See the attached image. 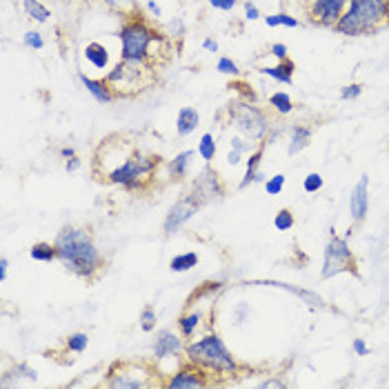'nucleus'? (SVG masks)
Masks as SVG:
<instances>
[{
	"label": "nucleus",
	"mask_w": 389,
	"mask_h": 389,
	"mask_svg": "<svg viewBox=\"0 0 389 389\" xmlns=\"http://www.w3.org/2000/svg\"><path fill=\"white\" fill-rule=\"evenodd\" d=\"M352 347L356 356H369V345L365 342V338H354Z\"/></svg>",
	"instance_id": "46"
},
{
	"label": "nucleus",
	"mask_w": 389,
	"mask_h": 389,
	"mask_svg": "<svg viewBox=\"0 0 389 389\" xmlns=\"http://www.w3.org/2000/svg\"><path fill=\"white\" fill-rule=\"evenodd\" d=\"M152 71H154L152 65H132V63L118 61L107 71L105 80L111 85L116 96H134L154 82V78H147Z\"/></svg>",
	"instance_id": "7"
},
{
	"label": "nucleus",
	"mask_w": 389,
	"mask_h": 389,
	"mask_svg": "<svg viewBox=\"0 0 389 389\" xmlns=\"http://www.w3.org/2000/svg\"><path fill=\"white\" fill-rule=\"evenodd\" d=\"M229 147H232V149H236V152H240L242 156H249L258 145H256V142H252V140H247V138H245V136H232V138H229Z\"/></svg>",
	"instance_id": "35"
},
{
	"label": "nucleus",
	"mask_w": 389,
	"mask_h": 389,
	"mask_svg": "<svg viewBox=\"0 0 389 389\" xmlns=\"http://www.w3.org/2000/svg\"><path fill=\"white\" fill-rule=\"evenodd\" d=\"M207 3H209V7L218 9V11H232V9H236L238 0H207Z\"/></svg>",
	"instance_id": "45"
},
{
	"label": "nucleus",
	"mask_w": 389,
	"mask_h": 389,
	"mask_svg": "<svg viewBox=\"0 0 389 389\" xmlns=\"http://www.w3.org/2000/svg\"><path fill=\"white\" fill-rule=\"evenodd\" d=\"M216 71H218V74H225V76H232V78L240 76V67L232 58H227V56H221L218 58V63H216Z\"/></svg>",
	"instance_id": "34"
},
{
	"label": "nucleus",
	"mask_w": 389,
	"mask_h": 389,
	"mask_svg": "<svg viewBox=\"0 0 389 389\" xmlns=\"http://www.w3.org/2000/svg\"><path fill=\"white\" fill-rule=\"evenodd\" d=\"M147 11L152 13L154 18H163V9L156 5V0H147Z\"/></svg>",
	"instance_id": "50"
},
{
	"label": "nucleus",
	"mask_w": 389,
	"mask_h": 389,
	"mask_svg": "<svg viewBox=\"0 0 389 389\" xmlns=\"http://www.w3.org/2000/svg\"><path fill=\"white\" fill-rule=\"evenodd\" d=\"M103 3H105L109 9L118 11V13H123V18H127V16H134V13H138V11H140V9H138V3H136V0H103Z\"/></svg>",
	"instance_id": "31"
},
{
	"label": "nucleus",
	"mask_w": 389,
	"mask_h": 389,
	"mask_svg": "<svg viewBox=\"0 0 389 389\" xmlns=\"http://www.w3.org/2000/svg\"><path fill=\"white\" fill-rule=\"evenodd\" d=\"M185 34H187V27H185V20H183L180 16L171 18V20L167 23V36H169V38H183Z\"/></svg>",
	"instance_id": "39"
},
{
	"label": "nucleus",
	"mask_w": 389,
	"mask_h": 389,
	"mask_svg": "<svg viewBox=\"0 0 389 389\" xmlns=\"http://www.w3.org/2000/svg\"><path fill=\"white\" fill-rule=\"evenodd\" d=\"M285 187V174H276L265 180V194L267 196H278Z\"/></svg>",
	"instance_id": "38"
},
{
	"label": "nucleus",
	"mask_w": 389,
	"mask_h": 389,
	"mask_svg": "<svg viewBox=\"0 0 389 389\" xmlns=\"http://www.w3.org/2000/svg\"><path fill=\"white\" fill-rule=\"evenodd\" d=\"M269 54L276 61H287V58H290V49H287L285 42H273V45L269 47Z\"/></svg>",
	"instance_id": "42"
},
{
	"label": "nucleus",
	"mask_w": 389,
	"mask_h": 389,
	"mask_svg": "<svg viewBox=\"0 0 389 389\" xmlns=\"http://www.w3.org/2000/svg\"><path fill=\"white\" fill-rule=\"evenodd\" d=\"M30 256L34 258L36 263H54V261H58L54 242H34L32 249H30Z\"/></svg>",
	"instance_id": "26"
},
{
	"label": "nucleus",
	"mask_w": 389,
	"mask_h": 389,
	"mask_svg": "<svg viewBox=\"0 0 389 389\" xmlns=\"http://www.w3.org/2000/svg\"><path fill=\"white\" fill-rule=\"evenodd\" d=\"M261 387H287V383H283V381H263Z\"/></svg>",
	"instance_id": "55"
},
{
	"label": "nucleus",
	"mask_w": 389,
	"mask_h": 389,
	"mask_svg": "<svg viewBox=\"0 0 389 389\" xmlns=\"http://www.w3.org/2000/svg\"><path fill=\"white\" fill-rule=\"evenodd\" d=\"M87 345H89V334H87V331H74V334H69L65 338V347L69 352H74V354H82L85 350H87Z\"/></svg>",
	"instance_id": "29"
},
{
	"label": "nucleus",
	"mask_w": 389,
	"mask_h": 389,
	"mask_svg": "<svg viewBox=\"0 0 389 389\" xmlns=\"http://www.w3.org/2000/svg\"><path fill=\"white\" fill-rule=\"evenodd\" d=\"M227 125L256 145H261L271 129V121L265 109L256 107V103H247V100H236V103L227 105Z\"/></svg>",
	"instance_id": "5"
},
{
	"label": "nucleus",
	"mask_w": 389,
	"mask_h": 389,
	"mask_svg": "<svg viewBox=\"0 0 389 389\" xmlns=\"http://www.w3.org/2000/svg\"><path fill=\"white\" fill-rule=\"evenodd\" d=\"M294 71H296V65L294 61H278V65H273V67H261V74L271 78V80H276L280 85H292L294 82Z\"/></svg>",
	"instance_id": "22"
},
{
	"label": "nucleus",
	"mask_w": 389,
	"mask_h": 389,
	"mask_svg": "<svg viewBox=\"0 0 389 389\" xmlns=\"http://www.w3.org/2000/svg\"><path fill=\"white\" fill-rule=\"evenodd\" d=\"M267 103H269V107L276 111V113H280V116H290V113L294 111V100H292V96L287 94V92H276V94H271L269 98H267Z\"/></svg>",
	"instance_id": "25"
},
{
	"label": "nucleus",
	"mask_w": 389,
	"mask_h": 389,
	"mask_svg": "<svg viewBox=\"0 0 389 389\" xmlns=\"http://www.w3.org/2000/svg\"><path fill=\"white\" fill-rule=\"evenodd\" d=\"M225 161H227V165L236 167V165H240V163H242V154H240V152H236V149H232V147H229V152H227V156H225Z\"/></svg>",
	"instance_id": "48"
},
{
	"label": "nucleus",
	"mask_w": 389,
	"mask_h": 389,
	"mask_svg": "<svg viewBox=\"0 0 389 389\" xmlns=\"http://www.w3.org/2000/svg\"><path fill=\"white\" fill-rule=\"evenodd\" d=\"M156 325H158V316H156L154 307L147 305L145 309L140 311V329L145 331V334H152V331L156 329Z\"/></svg>",
	"instance_id": "33"
},
{
	"label": "nucleus",
	"mask_w": 389,
	"mask_h": 389,
	"mask_svg": "<svg viewBox=\"0 0 389 389\" xmlns=\"http://www.w3.org/2000/svg\"><path fill=\"white\" fill-rule=\"evenodd\" d=\"M192 194L203 203V207L209 203H221L225 198V185L218 176V171L211 167V163H205L203 171L194 178Z\"/></svg>",
	"instance_id": "10"
},
{
	"label": "nucleus",
	"mask_w": 389,
	"mask_h": 389,
	"mask_svg": "<svg viewBox=\"0 0 389 389\" xmlns=\"http://www.w3.org/2000/svg\"><path fill=\"white\" fill-rule=\"evenodd\" d=\"M185 358L190 360V363L198 365L200 369H205L209 376L214 373V376L232 378L240 371V363L236 360V356L229 352L225 340L216 334V331H209V334L187 342Z\"/></svg>",
	"instance_id": "3"
},
{
	"label": "nucleus",
	"mask_w": 389,
	"mask_h": 389,
	"mask_svg": "<svg viewBox=\"0 0 389 389\" xmlns=\"http://www.w3.org/2000/svg\"><path fill=\"white\" fill-rule=\"evenodd\" d=\"M245 285H249V287H256V285H263V287H280V290H287V292H292L294 296L302 298L309 307H325V300H323L319 294L307 292V290H298V287H294V285H290V283H278V280H249V283H245Z\"/></svg>",
	"instance_id": "17"
},
{
	"label": "nucleus",
	"mask_w": 389,
	"mask_h": 389,
	"mask_svg": "<svg viewBox=\"0 0 389 389\" xmlns=\"http://www.w3.org/2000/svg\"><path fill=\"white\" fill-rule=\"evenodd\" d=\"M13 371L18 373V376H23V378H27V381H36L38 378V373H36V369H32L27 363H18L16 367H13Z\"/></svg>",
	"instance_id": "44"
},
{
	"label": "nucleus",
	"mask_w": 389,
	"mask_h": 389,
	"mask_svg": "<svg viewBox=\"0 0 389 389\" xmlns=\"http://www.w3.org/2000/svg\"><path fill=\"white\" fill-rule=\"evenodd\" d=\"M121 61L132 63V65H152L156 61L154 47H163L167 42V36H163L156 30L154 25L147 23V18H142V13H134L127 16L121 32Z\"/></svg>",
	"instance_id": "2"
},
{
	"label": "nucleus",
	"mask_w": 389,
	"mask_h": 389,
	"mask_svg": "<svg viewBox=\"0 0 389 389\" xmlns=\"http://www.w3.org/2000/svg\"><path fill=\"white\" fill-rule=\"evenodd\" d=\"M232 89H238L240 92V100H247V103H256V92L249 87V82H242V80H234L229 85Z\"/></svg>",
	"instance_id": "40"
},
{
	"label": "nucleus",
	"mask_w": 389,
	"mask_h": 389,
	"mask_svg": "<svg viewBox=\"0 0 389 389\" xmlns=\"http://www.w3.org/2000/svg\"><path fill=\"white\" fill-rule=\"evenodd\" d=\"M350 214L354 225L363 223L369 214V176L363 174L358 178V183L354 185L352 196H350Z\"/></svg>",
	"instance_id": "14"
},
{
	"label": "nucleus",
	"mask_w": 389,
	"mask_h": 389,
	"mask_svg": "<svg viewBox=\"0 0 389 389\" xmlns=\"http://www.w3.org/2000/svg\"><path fill=\"white\" fill-rule=\"evenodd\" d=\"M58 156L63 158V161H69V158H74V156H78V154H76V149H74V147L65 145V147H61V149H58Z\"/></svg>",
	"instance_id": "52"
},
{
	"label": "nucleus",
	"mask_w": 389,
	"mask_h": 389,
	"mask_svg": "<svg viewBox=\"0 0 389 389\" xmlns=\"http://www.w3.org/2000/svg\"><path fill=\"white\" fill-rule=\"evenodd\" d=\"M198 156L203 158V163H211L214 158H216V152H218V145H216V138H214V134L211 132H207V134H203L200 136V140H198Z\"/></svg>",
	"instance_id": "28"
},
{
	"label": "nucleus",
	"mask_w": 389,
	"mask_h": 389,
	"mask_svg": "<svg viewBox=\"0 0 389 389\" xmlns=\"http://www.w3.org/2000/svg\"><path fill=\"white\" fill-rule=\"evenodd\" d=\"M363 96V85L360 82H352V85H345V87L340 89V98L342 100H356Z\"/></svg>",
	"instance_id": "41"
},
{
	"label": "nucleus",
	"mask_w": 389,
	"mask_h": 389,
	"mask_svg": "<svg viewBox=\"0 0 389 389\" xmlns=\"http://www.w3.org/2000/svg\"><path fill=\"white\" fill-rule=\"evenodd\" d=\"M200 321H203V314H200L198 309H187L178 316V331H180V336L183 338H194L196 336V331L200 327Z\"/></svg>",
	"instance_id": "23"
},
{
	"label": "nucleus",
	"mask_w": 389,
	"mask_h": 389,
	"mask_svg": "<svg viewBox=\"0 0 389 389\" xmlns=\"http://www.w3.org/2000/svg\"><path fill=\"white\" fill-rule=\"evenodd\" d=\"M389 27V0H350L334 30L340 36H369Z\"/></svg>",
	"instance_id": "4"
},
{
	"label": "nucleus",
	"mask_w": 389,
	"mask_h": 389,
	"mask_svg": "<svg viewBox=\"0 0 389 389\" xmlns=\"http://www.w3.org/2000/svg\"><path fill=\"white\" fill-rule=\"evenodd\" d=\"M347 271L358 276V263L356 256L350 247V242L345 236H338L336 229H329V240L325 245V256H323V269H321V278L329 280L338 276V273Z\"/></svg>",
	"instance_id": "6"
},
{
	"label": "nucleus",
	"mask_w": 389,
	"mask_h": 389,
	"mask_svg": "<svg viewBox=\"0 0 389 389\" xmlns=\"http://www.w3.org/2000/svg\"><path fill=\"white\" fill-rule=\"evenodd\" d=\"M347 3L350 0H311L307 5V18L319 27H336Z\"/></svg>",
	"instance_id": "12"
},
{
	"label": "nucleus",
	"mask_w": 389,
	"mask_h": 389,
	"mask_svg": "<svg viewBox=\"0 0 389 389\" xmlns=\"http://www.w3.org/2000/svg\"><path fill=\"white\" fill-rule=\"evenodd\" d=\"M296 225V218H294V214L292 209H278L276 216H273V227L278 229V232H290V229Z\"/></svg>",
	"instance_id": "32"
},
{
	"label": "nucleus",
	"mask_w": 389,
	"mask_h": 389,
	"mask_svg": "<svg viewBox=\"0 0 389 389\" xmlns=\"http://www.w3.org/2000/svg\"><path fill=\"white\" fill-rule=\"evenodd\" d=\"M280 134H283V129H280V127H271V129H269V134H267V138L263 140V142H265V147H267V145H276V140L280 138Z\"/></svg>",
	"instance_id": "49"
},
{
	"label": "nucleus",
	"mask_w": 389,
	"mask_h": 389,
	"mask_svg": "<svg viewBox=\"0 0 389 389\" xmlns=\"http://www.w3.org/2000/svg\"><path fill=\"white\" fill-rule=\"evenodd\" d=\"M242 9H245V18H247L249 23H254V20H258L261 18V9H258L252 0H245L242 3Z\"/></svg>",
	"instance_id": "43"
},
{
	"label": "nucleus",
	"mask_w": 389,
	"mask_h": 389,
	"mask_svg": "<svg viewBox=\"0 0 389 389\" xmlns=\"http://www.w3.org/2000/svg\"><path fill=\"white\" fill-rule=\"evenodd\" d=\"M58 263L74 276L92 283L105 267V258L96 247L89 229L67 225L54 238Z\"/></svg>",
	"instance_id": "1"
},
{
	"label": "nucleus",
	"mask_w": 389,
	"mask_h": 389,
	"mask_svg": "<svg viewBox=\"0 0 389 389\" xmlns=\"http://www.w3.org/2000/svg\"><path fill=\"white\" fill-rule=\"evenodd\" d=\"M323 176L319 174V171H311V174H307L305 178H302V190H305V194H316L323 190Z\"/></svg>",
	"instance_id": "36"
},
{
	"label": "nucleus",
	"mask_w": 389,
	"mask_h": 389,
	"mask_svg": "<svg viewBox=\"0 0 389 389\" xmlns=\"http://www.w3.org/2000/svg\"><path fill=\"white\" fill-rule=\"evenodd\" d=\"M25 13L36 23H47L51 18V11L40 3V0H23Z\"/></svg>",
	"instance_id": "27"
},
{
	"label": "nucleus",
	"mask_w": 389,
	"mask_h": 389,
	"mask_svg": "<svg viewBox=\"0 0 389 389\" xmlns=\"http://www.w3.org/2000/svg\"><path fill=\"white\" fill-rule=\"evenodd\" d=\"M265 25L267 27H290V30H296V27L300 25V20L294 18L292 13L278 11V13H269V16H265Z\"/></svg>",
	"instance_id": "30"
},
{
	"label": "nucleus",
	"mask_w": 389,
	"mask_h": 389,
	"mask_svg": "<svg viewBox=\"0 0 389 389\" xmlns=\"http://www.w3.org/2000/svg\"><path fill=\"white\" fill-rule=\"evenodd\" d=\"M82 56H85V61H87L92 67H96L100 71H107L109 65H111L109 49L103 45V42H89V45L82 49Z\"/></svg>",
	"instance_id": "21"
},
{
	"label": "nucleus",
	"mask_w": 389,
	"mask_h": 389,
	"mask_svg": "<svg viewBox=\"0 0 389 389\" xmlns=\"http://www.w3.org/2000/svg\"><path fill=\"white\" fill-rule=\"evenodd\" d=\"M78 80L82 82V87L92 94V98L100 105H109L113 98H116V92L111 89V85L105 78H89L87 74L78 71Z\"/></svg>",
	"instance_id": "16"
},
{
	"label": "nucleus",
	"mask_w": 389,
	"mask_h": 389,
	"mask_svg": "<svg viewBox=\"0 0 389 389\" xmlns=\"http://www.w3.org/2000/svg\"><path fill=\"white\" fill-rule=\"evenodd\" d=\"M200 125V113L196 107H180L176 113V134L180 138L192 136Z\"/></svg>",
	"instance_id": "19"
},
{
	"label": "nucleus",
	"mask_w": 389,
	"mask_h": 389,
	"mask_svg": "<svg viewBox=\"0 0 389 389\" xmlns=\"http://www.w3.org/2000/svg\"><path fill=\"white\" fill-rule=\"evenodd\" d=\"M82 167V161L78 156H74V158H69V161H65V171L67 174H76V171Z\"/></svg>",
	"instance_id": "47"
},
{
	"label": "nucleus",
	"mask_w": 389,
	"mask_h": 389,
	"mask_svg": "<svg viewBox=\"0 0 389 389\" xmlns=\"http://www.w3.org/2000/svg\"><path fill=\"white\" fill-rule=\"evenodd\" d=\"M154 358L156 360H167V358H178L185 352V338L180 331L161 329L154 338Z\"/></svg>",
	"instance_id": "13"
},
{
	"label": "nucleus",
	"mask_w": 389,
	"mask_h": 389,
	"mask_svg": "<svg viewBox=\"0 0 389 389\" xmlns=\"http://www.w3.org/2000/svg\"><path fill=\"white\" fill-rule=\"evenodd\" d=\"M7 271H9V261L3 256V258H0V283L7 280Z\"/></svg>",
	"instance_id": "54"
},
{
	"label": "nucleus",
	"mask_w": 389,
	"mask_h": 389,
	"mask_svg": "<svg viewBox=\"0 0 389 389\" xmlns=\"http://www.w3.org/2000/svg\"><path fill=\"white\" fill-rule=\"evenodd\" d=\"M203 49L205 51H211V54H218V42H216L214 38H205L203 40Z\"/></svg>",
	"instance_id": "53"
},
{
	"label": "nucleus",
	"mask_w": 389,
	"mask_h": 389,
	"mask_svg": "<svg viewBox=\"0 0 389 389\" xmlns=\"http://www.w3.org/2000/svg\"><path fill=\"white\" fill-rule=\"evenodd\" d=\"M198 152L194 149H185L180 154H176L171 161L167 163V176L169 180H185L187 174H190V167H192V161L196 158Z\"/></svg>",
	"instance_id": "18"
},
{
	"label": "nucleus",
	"mask_w": 389,
	"mask_h": 389,
	"mask_svg": "<svg viewBox=\"0 0 389 389\" xmlns=\"http://www.w3.org/2000/svg\"><path fill=\"white\" fill-rule=\"evenodd\" d=\"M23 45H25L27 49L40 51V49H45V38H42L40 32L30 30V32H25V36H23Z\"/></svg>",
	"instance_id": "37"
},
{
	"label": "nucleus",
	"mask_w": 389,
	"mask_h": 389,
	"mask_svg": "<svg viewBox=\"0 0 389 389\" xmlns=\"http://www.w3.org/2000/svg\"><path fill=\"white\" fill-rule=\"evenodd\" d=\"M200 258L196 252H185V254H176L174 258L169 261V269L174 273H185V271H192L194 267H198Z\"/></svg>",
	"instance_id": "24"
},
{
	"label": "nucleus",
	"mask_w": 389,
	"mask_h": 389,
	"mask_svg": "<svg viewBox=\"0 0 389 389\" xmlns=\"http://www.w3.org/2000/svg\"><path fill=\"white\" fill-rule=\"evenodd\" d=\"M263 158H265V142H261L249 156H247V169H245V176L238 183V190H245L254 183H265V174L261 171L263 165Z\"/></svg>",
	"instance_id": "15"
},
{
	"label": "nucleus",
	"mask_w": 389,
	"mask_h": 389,
	"mask_svg": "<svg viewBox=\"0 0 389 389\" xmlns=\"http://www.w3.org/2000/svg\"><path fill=\"white\" fill-rule=\"evenodd\" d=\"M245 314H249V307L242 302V305H238V307H236V323H238V325H242L245 321H247V319H245Z\"/></svg>",
	"instance_id": "51"
},
{
	"label": "nucleus",
	"mask_w": 389,
	"mask_h": 389,
	"mask_svg": "<svg viewBox=\"0 0 389 389\" xmlns=\"http://www.w3.org/2000/svg\"><path fill=\"white\" fill-rule=\"evenodd\" d=\"M311 136H314L311 127L296 123V125L290 129V147H287L290 156H298L300 152H305V149L311 145Z\"/></svg>",
	"instance_id": "20"
},
{
	"label": "nucleus",
	"mask_w": 389,
	"mask_h": 389,
	"mask_svg": "<svg viewBox=\"0 0 389 389\" xmlns=\"http://www.w3.org/2000/svg\"><path fill=\"white\" fill-rule=\"evenodd\" d=\"M203 209V203L190 192V194H183L174 205H171L165 214V221H163V232L167 236H174L178 234L180 229L190 223L194 216Z\"/></svg>",
	"instance_id": "9"
},
{
	"label": "nucleus",
	"mask_w": 389,
	"mask_h": 389,
	"mask_svg": "<svg viewBox=\"0 0 389 389\" xmlns=\"http://www.w3.org/2000/svg\"><path fill=\"white\" fill-rule=\"evenodd\" d=\"M209 373L205 369H200L198 365L185 360L183 367L174 373H169V378L163 383L167 389H203L209 387Z\"/></svg>",
	"instance_id": "11"
},
{
	"label": "nucleus",
	"mask_w": 389,
	"mask_h": 389,
	"mask_svg": "<svg viewBox=\"0 0 389 389\" xmlns=\"http://www.w3.org/2000/svg\"><path fill=\"white\" fill-rule=\"evenodd\" d=\"M156 376V371H152L147 365H138V363H113L107 371V381L105 385L111 389H142V387H152V385H161L154 383L152 378Z\"/></svg>",
	"instance_id": "8"
}]
</instances>
